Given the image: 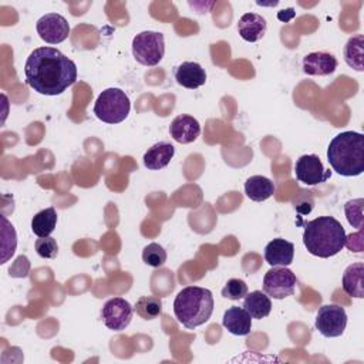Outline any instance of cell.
I'll use <instances>...</instances> for the list:
<instances>
[{
    "instance_id": "obj_1",
    "label": "cell",
    "mask_w": 364,
    "mask_h": 364,
    "mask_svg": "<svg viewBox=\"0 0 364 364\" xmlns=\"http://www.w3.org/2000/svg\"><path fill=\"white\" fill-rule=\"evenodd\" d=\"M26 82L43 95H60L77 80V65L54 47L34 48L24 65Z\"/></svg>"
},
{
    "instance_id": "obj_2",
    "label": "cell",
    "mask_w": 364,
    "mask_h": 364,
    "mask_svg": "<svg viewBox=\"0 0 364 364\" xmlns=\"http://www.w3.org/2000/svg\"><path fill=\"white\" fill-rule=\"evenodd\" d=\"M303 245L310 255L327 259L343 250L347 235L336 218L318 216L304 225Z\"/></svg>"
},
{
    "instance_id": "obj_3",
    "label": "cell",
    "mask_w": 364,
    "mask_h": 364,
    "mask_svg": "<svg viewBox=\"0 0 364 364\" xmlns=\"http://www.w3.org/2000/svg\"><path fill=\"white\" fill-rule=\"evenodd\" d=\"M327 161L338 175H361L364 172V135L355 131L336 135L327 148Z\"/></svg>"
},
{
    "instance_id": "obj_4",
    "label": "cell",
    "mask_w": 364,
    "mask_h": 364,
    "mask_svg": "<svg viewBox=\"0 0 364 364\" xmlns=\"http://www.w3.org/2000/svg\"><path fill=\"white\" fill-rule=\"evenodd\" d=\"M213 306V296L209 289L186 286L173 300V313L182 326L186 328H195L210 318Z\"/></svg>"
},
{
    "instance_id": "obj_5",
    "label": "cell",
    "mask_w": 364,
    "mask_h": 364,
    "mask_svg": "<svg viewBox=\"0 0 364 364\" xmlns=\"http://www.w3.org/2000/svg\"><path fill=\"white\" fill-rule=\"evenodd\" d=\"M129 109L131 102L125 91L114 87L104 90L94 104L95 117L107 124L122 122L128 117Z\"/></svg>"
},
{
    "instance_id": "obj_6",
    "label": "cell",
    "mask_w": 364,
    "mask_h": 364,
    "mask_svg": "<svg viewBox=\"0 0 364 364\" xmlns=\"http://www.w3.org/2000/svg\"><path fill=\"white\" fill-rule=\"evenodd\" d=\"M165 54V38L158 31H142L132 40L134 58L146 67L158 65Z\"/></svg>"
},
{
    "instance_id": "obj_7",
    "label": "cell",
    "mask_w": 364,
    "mask_h": 364,
    "mask_svg": "<svg viewBox=\"0 0 364 364\" xmlns=\"http://www.w3.org/2000/svg\"><path fill=\"white\" fill-rule=\"evenodd\" d=\"M297 279L286 266H273L263 277V291L273 299L282 300L291 296L296 290Z\"/></svg>"
},
{
    "instance_id": "obj_8",
    "label": "cell",
    "mask_w": 364,
    "mask_h": 364,
    "mask_svg": "<svg viewBox=\"0 0 364 364\" xmlns=\"http://www.w3.org/2000/svg\"><path fill=\"white\" fill-rule=\"evenodd\" d=\"M347 326V313L338 304H324L316 314V328L324 337H340Z\"/></svg>"
},
{
    "instance_id": "obj_9",
    "label": "cell",
    "mask_w": 364,
    "mask_h": 364,
    "mask_svg": "<svg viewBox=\"0 0 364 364\" xmlns=\"http://www.w3.org/2000/svg\"><path fill=\"white\" fill-rule=\"evenodd\" d=\"M134 307L122 297H112L105 301L101 310V318L107 328L122 331L132 320Z\"/></svg>"
},
{
    "instance_id": "obj_10",
    "label": "cell",
    "mask_w": 364,
    "mask_h": 364,
    "mask_svg": "<svg viewBox=\"0 0 364 364\" xmlns=\"http://www.w3.org/2000/svg\"><path fill=\"white\" fill-rule=\"evenodd\" d=\"M36 30L40 38L48 44H60L70 34V24L58 13H47L36 23Z\"/></svg>"
},
{
    "instance_id": "obj_11",
    "label": "cell",
    "mask_w": 364,
    "mask_h": 364,
    "mask_svg": "<svg viewBox=\"0 0 364 364\" xmlns=\"http://www.w3.org/2000/svg\"><path fill=\"white\" fill-rule=\"evenodd\" d=\"M294 173L299 182L314 186L321 182H326L331 176V171H326L320 158L314 154L301 155L294 165Z\"/></svg>"
},
{
    "instance_id": "obj_12",
    "label": "cell",
    "mask_w": 364,
    "mask_h": 364,
    "mask_svg": "<svg viewBox=\"0 0 364 364\" xmlns=\"http://www.w3.org/2000/svg\"><path fill=\"white\" fill-rule=\"evenodd\" d=\"M169 134L173 141L179 144H191L200 134V125L196 118L188 114H182L173 118L169 125Z\"/></svg>"
},
{
    "instance_id": "obj_13",
    "label": "cell",
    "mask_w": 364,
    "mask_h": 364,
    "mask_svg": "<svg viewBox=\"0 0 364 364\" xmlns=\"http://www.w3.org/2000/svg\"><path fill=\"white\" fill-rule=\"evenodd\" d=\"M337 58L326 51L309 53L303 58V71L307 75H328L337 68Z\"/></svg>"
},
{
    "instance_id": "obj_14",
    "label": "cell",
    "mask_w": 364,
    "mask_h": 364,
    "mask_svg": "<svg viewBox=\"0 0 364 364\" xmlns=\"http://www.w3.org/2000/svg\"><path fill=\"white\" fill-rule=\"evenodd\" d=\"M294 257V245L284 239H273L264 247V260L270 266H289Z\"/></svg>"
},
{
    "instance_id": "obj_15",
    "label": "cell",
    "mask_w": 364,
    "mask_h": 364,
    "mask_svg": "<svg viewBox=\"0 0 364 364\" xmlns=\"http://www.w3.org/2000/svg\"><path fill=\"white\" fill-rule=\"evenodd\" d=\"M175 80L185 88L196 90L206 82V73L199 63L185 61L176 67Z\"/></svg>"
},
{
    "instance_id": "obj_16",
    "label": "cell",
    "mask_w": 364,
    "mask_h": 364,
    "mask_svg": "<svg viewBox=\"0 0 364 364\" xmlns=\"http://www.w3.org/2000/svg\"><path fill=\"white\" fill-rule=\"evenodd\" d=\"M266 30H267V23L264 17H262L260 14L246 13L239 18L237 31L245 41H249V43L259 41L266 34Z\"/></svg>"
},
{
    "instance_id": "obj_17",
    "label": "cell",
    "mask_w": 364,
    "mask_h": 364,
    "mask_svg": "<svg viewBox=\"0 0 364 364\" xmlns=\"http://www.w3.org/2000/svg\"><path fill=\"white\" fill-rule=\"evenodd\" d=\"M222 324L235 336H247L252 328V316L243 307L232 306L225 311Z\"/></svg>"
},
{
    "instance_id": "obj_18",
    "label": "cell",
    "mask_w": 364,
    "mask_h": 364,
    "mask_svg": "<svg viewBox=\"0 0 364 364\" xmlns=\"http://www.w3.org/2000/svg\"><path fill=\"white\" fill-rule=\"evenodd\" d=\"M175 155V148L169 142H156L144 154V165L151 171L165 168Z\"/></svg>"
},
{
    "instance_id": "obj_19",
    "label": "cell",
    "mask_w": 364,
    "mask_h": 364,
    "mask_svg": "<svg viewBox=\"0 0 364 364\" xmlns=\"http://www.w3.org/2000/svg\"><path fill=\"white\" fill-rule=\"evenodd\" d=\"M343 290L357 299L364 297V264L363 262H357L350 264L343 274Z\"/></svg>"
},
{
    "instance_id": "obj_20",
    "label": "cell",
    "mask_w": 364,
    "mask_h": 364,
    "mask_svg": "<svg viewBox=\"0 0 364 364\" xmlns=\"http://www.w3.org/2000/svg\"><path fill=\"white\" fill-rule=\"evenodd\" d=\"M274 183L262 175H255L246 179L245 182V193L250 200L262 202L269 199L274 193Z\"/></svg>"
},
{
    "instance_id": "obj_21",
    "label": "cell",
    "mask_w": 364,
    "mask_h": 364,
    "mask_svg": "<svg viewBox=\"0 0 364 364\" xmlns=\"http://www.w3.org/2000/svg\"><path fill=\"white\" fill-rule=\"evenodd\" d=\"M243 309L252 316V318L260 320L270 314L272 301H270V297L264 291L255 290L245 296Z\"/></svg>"
},
{
    "instance_id": "obj_22",
    "label": "cell",
    "mask_w": 364,
    "mask_h": 364,
    "mask_svg": "<svg viewBox=\"0 0 364 364\" xmlns=\"http://www.w3.org/2000/svg\"><path fill=\"white\" fill-rule=\"evenodd\" d=\"M344 60L355 71H364V36L357 34L348 38L344 46Z\"/></svg>"
},
{
    "instance_id": "obj_23",
    "label": "cell",
    "mask_w": 364,
    "mask_h": 364,
    "mask_svg": "<svg viewBox=\"0 0 364 364\" xmlns=\"http://www.w3.org/2000/svg\"><path fill=\"white\" fill-rule=\"evenodd\" d=\"M57 225V212L53 206L37 212L31 220V230L38 237H47L53 233Z\"/></svg>"
},
{
    "instance_id": "obj_24",
    "label": "cell",
    "mask_w": 364,
    "mask_h": 364,
    "mask_svg": "<svg viewBox=\"0 0 364 364\" xmlns=\"http://www.w3.org/2000/svg\"><path fill=\"white\" fill-rule=\"evenodd\" d=\"M134 310L144 320H154L162 314V300L156 296H142L136 300Z\"/></svg>"
},
{
    "instance_id": "obj_25",
    "label": "cell",
    "mask_w": 364,
    "mask_h": 364,
    "mask_svg": "<svg viewBox=\"0 0 364 364\" xmlns=\"http://www.w3.org/2000/svg\"><path fill=\"white\" fill-rule=\"evenodd\" d=\"M142 260L151 267H161L166 262V252L161 245L152 242L144 247Z\"/></svg>"
},
{
    "instance_id": "obj_26",
    "label": "cell",
    "mask_w": 364,
    "mask_h": 364,
    "mask_svg": "<svg viewBox=\"0 0 364 364\" xmlns=\"http://www.w3.org/2000/svg\"><path fill=\"white\" fill-rule=\"evenodd\" d=\"M363 203H364V200L360 198V199L348 200L344 205V210H346L348 223L357 229L363 228Z\"/></svg>"
},
{
    "instance_id": "obj_27",
    "label": "cell",
    "mask_w": 364,
    "mask_h": 364,
    "mask_svg": "<svg viewBox=\"0 0 364 364\" xmlns=\"http://www.w3.org/2000/svg\"><path fill=\"white\" fill-rule=\"evenodd\" d=\"M247 294V284L240 279H230L222 289V296L229 300H240Z\"/></svg>"
},
{
    "instance_id": "obj_28",
    "label": "cell",
    "mask_w": 364,
    "mask_h": 364,
    "mask_svg": "<svg viewBox=\"0 0 364 364\" xmlns=\"http://www.w3.org/2000/svg\"><path fill=\"white\" fill-rule=\"evenodd\" d=\"M34 247H36L37 255L44 259H54L58 253V245H57L55 239L51 236L37 239L34 243Z\"/></svg>"
}]
</instances>
